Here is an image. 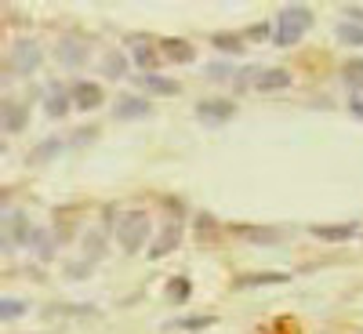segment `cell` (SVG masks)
Here are the masks:
<instances>
[{
    "label": "cell",
    "instance_id": "17",
    "mask_svg": "<svg viewBox=\"0 0 363 334\" xmlns=\"http://www.w3.org/2000/svg\"><path fill=\"white\" fill-rule=\"evenodd\" d=\"M145 84L153 87V91H160V95H178V84H174V80H167V77H157V73H145Z\"/></svg>",
    "mask_w": 363,
    "mask_h": 334
},
{
    "label": "cell",
    "instance_id": "16",
    "mask_svg": "<svg viewBox=\"0 0 363 334\" xmlns=\"http://www.w3.org/2000/svg\"><path fill=\"white\" fill-rule=\"evenodd\" d=\"M338 40H342V44H356V48H359V44H363V26L345 18V22L338 26Z\"/></svg>",
    "mask_w": 363,
    "mask_h": 334
},
{
    "label": "cell",
    "instance_id": "19",
    "mask_svg": "<svg viewBox=\"0 0 363 334\" xmlns=\"http://www.w3.org/2000/svg\"><path fill=\"white\" fill-rule=\"evenodd\" d=\"M51 233H44V229H33V240H29V244H33L37 251H40V258H51V240H48Z\"/></svg>",
    "mask_w": 363,
    "mask_h": 334
},
{
    "label": "cell",
    "instance_id": "6",
    "mask_svg": "<svg viewBox=\"0 0 363 334\" xmlns=\"http://www.w3.org/2000/svg\"><path fill=\"white\" fill-rule=\"evenodd\" d=\"M128 44H131V51H135V62H138L142 69H149V73H153V69L160 66V55H157L153 40H145V37H131Z\"/></svg>",
    "mask_w": 363,
    "mask_h": 334
},
{
    "label": "cell",
    "instance_id": "25",
    "mask_svg": "<svg viewBox=\"0 0 363 334\" xmlns=\"http://www.w3.org/2000/svg\"><path fill=\"white\" fill-rule=\"evenodd\" d=\"M280 280H284L280 272H269V277H244L240 284H244V287H251V284H280Z\"/></svg>",
    "mask_w": 363,
    "mask_h": 334
},
{
    "label": "cell",
    "instance_id": "11",
    "mask_svg": "<svg viewBox=\"0 0 363 334\" xmlns=\"http://www.w3.org/2000/svg\"><path fill=\"white\" fill-rule=\"evenodd\" d=\"M69 102H73V95H66V91L58 87V84L48 87V95H44V109H48V116H66Z\"/></svg>",
    "mask_w": 363,
    "mask_h": 334
},
{
    "label": "cell",
    "instance_id": "26",
    "mask_svg": "<svg viewBox=\"0 0 363 334\" xmlns=\"http://www.w3.org/2000/svg\"><path fill=\"white\" fill-rule=\"evenodd\" d=\"M106 73H109V77H120V73H124V58L109 55V58H106Z\"/></svg>",
    "mask_w": 363,
    "mask_h": 334
},
{
    "label": "cell",
    "instance_id": "20",
    "mask_svg": "<svg viewBox=\"0 0 363 334\" xmlns=\"http://www.w3.org/2000/svg\"><path fill=\"white\" fill-rule=\"evenodd\" d=\"M22 313H26V306H22V301H8V298L0 301V320H18Z\"/></svg>",
    "mask_w": 363,
    "mask_h": 334
},
{
    "label": "cell",
    "instance_id": "3",
    "mask_svg": "<svg viewBox=\"0 0 363 334\" xmlns=\"http://www.w3.org/2000/svg\"><path fill=\"white\" fill-rule=\"evenodd\" d=\"M8 62H11V73H33L40 66V44L37 40H15L11 44V55H8Z\"/></svg>",
    "mask_w": 363,
    "mask_h": 334
},
{
    "label": "cell",
    "instance_id": "1",
    "mask_svg": "<svg viewBox=\"0 0 363 334\" xmlns=\"http://www.w3.org/2000/svg\"><path fill=\"white\" fill-rule=\"evenodd\" d=\"M309 26H313V11L309 8H301V4L284 8L280 18H277V44H284V48L298 44L301 37L309 33Z\"/></svg>",
    "mask_w": 363,
    "mask_h": 334
},
{
    "label": "cell",
    "instance_id": "5",
    "mask_svg": "<svg viewBox=\"0 0 363 334\" xmlns=\"http://www.w3.org/2000/svg\"><path fill=\"white\" fill-rule=\"evenodd\" d=\"M196 113L207 120V124H222V120H229V116L236 113V106H233L229 99H207V102L196 106Z\"/></svg>",
    "mask_w": 363,
    "mask_h": 334
},
{
    "label": "cell",
    "instance_id": "8",
    "mask_svg": "<svg viewBox=\"0 0 363 334\" xmlns=\"http://www.w3.org/2000/svg\"><path fill=\"white\" fill-rule=\"evenodd\" d=\"M149 109H153V106H149L145 99H138V95H124V99H120V102L113 106V113H116L120 120H138V116H149Z\"/></svg>",
    "mask_w": 363,
    "mask_h": 334
},
{
    "label": "cell",
    "instance_id": "2",
    "mask_svg": "<svg viewBox=\"0 0 363 334\" xmlns=\"http://www.w3.org/2000/svg\"><path fill=\"white\" fill-rule=\"evenodd\" d=\"M145 236H149V215H145V211H124L120 222H116L120 247H124L128 255H135V251L145 247Z\"/></svg>",
    "mask_w": 363,
    "mask_h": 334
},
{
    "label": "cell",
    "instance_id": "4",
    "mask_svg": "<svg viewBox=\"0 0 363 334\" xmlns=\"http://www.w3.org/2000/svg\"><path fill=\"white\" fill-rule=\"evenodd\" d=\"M26 240H33V229L26 226V218L22 215H4V251L26 244Z\"/></svg>",
    "mask_w": 363,
    "mask_h": 334
},
{
    "label": "cell",
    "instance_id": "23",
    "mask_svg": "<svg viewBox=\"0 0 363 334\" xmlns=\"http://www.w3.org/2000/svg\"><path fill=\"white\" fill-rule=\"evenodd\" d=\"M58 145H62L58 138H48V142L40 145V153H33V160H48V157H55V153H58Z\"/></svg>",
    "mask_w": 363,
    "mask_h": 334
},
{
    "label": "cell",
    "instance_id": "7",
    "mask_svg": "<svg viewBox=\"0 0 363 334\" xmlns=\"http://www.w3.org/2000/svg\"><path fill=\"white\" fill-rule=\"evenodd\" d=\"M160 51L171 58V62H193V58H196V48L189 40H178V37H164Z\"/></svg>",
    "mask_w": 363,
    "mask_h": 334
},
{
    "label": "cell",
    "instance_id": "14",
    "mask_svg": "<svg viewBox=\"0 0 363 334\" xmlns=\"http://www.w3.org/2000/svg\"><path fill=\"white\" fill-rule=\"evenodd\" d=\"M0 116H4V131H22V128H26V106H18V102H8V99H4V109H0Z\"/></svg>",
    "mask_w": 363,
    "mask_h": 334
},
{
    "label": "cell",
    "instance_id": "9",
    "mask_svg": "<svg viewBox=\"0 0 363 334\" xmlns=\"http://www.w3.org/2000/svg\"><path fill=\"white\" fill-rule=\"evenodd\" d=\"M58 58H62L66 66H84L87 62V40L66 37L62 44H58Z\"/></svg>",
    "mask_w": 363,
    "mask_h": 334
},
{
    "label": "cell",
    "instance_id": "18",
    "mask_svg": "<svg viewBox=\"0 0 363 334\" xmlns=\"http://www.w3.org/2000/svg\"><path fill=\"white\" fill-rule=\"evenodd\" d=\"M207 323H215L211 316H186V320H174V323H167V327H186V330H203Z\"/></svg>",
    "mask_w": 363,
    "mask_h": 334
},
{
    "label": "cell",
    "instance_id": "24",
    "mask_svg": "<svg viewBox=\"0 0 363 334\" xmlns=\"http://www.w3.org/2000/svg\"><path fill=\"white\" fill-rule=\"evenodd\" d=\"M342 77H345L349 84H363V62H349Z\"/></svg>",
    "mask_w": 363,
    "mask_h": 334
},
{
    "label": "cell",
    "instance_id": "13",
    "mask_svg": "<svg viewBox=\"0 0 363 334\" xmlns=\"http://www.w3.org/2000/svg\"><path fill=\"white\" fill-rule=\"evenodd\" d=\"M99 102H102V87H99V84H87V80H84V84L73 87V106H80V109H95Z\"/></svg>",
    "mask_w": 363,
    "mask_h": 334
},
{
    "label": "cell",
    "instance_id": "27",
    "mask_svg": "<svg viewBox=\"0 0 363 334\" xmlns=\"http://www.w3.org/2000/svg\"><path fill=\"white\" fill-rule=\"evenodd\" d=\"M215 44L225 48V51H240V48H244V40H236V37H215Z\"/></svg>",
    "mask_w": 363,
    "mask_h": 334
},
{
    "label": "cell",
    "instance_id": "21",
    "mask_svg": "<svg viewBox=\"0 0 363 334\" xmlns=\"http://www.w3.org/2000/svg\"><path fill=\"white\" fill-rule=\"evenodd\" d=\"M167 298L171 301H186L189 298V280H171L167 284Z\"/></svg>",
    "mask_w": 363,
    "mask_h": 334
},
{
    "label": "cell",
    "instance_id": "12",
    "mask_svg": "<svg viewBox=\"0 0 363 334\" xmlns=\"http://www.w3.org/2000/svg\"><path fill=\"white\" fill-rule=\"evenodd\" d=\"M309 233L320 236V240H330V244H342V240L356 236V226L352 222H342V226H309Z\"/></svg>",
    "mask_w": 363,
    "mask_h": 334
},
{
    "label": "cell",
    "instance_id": "22",
    "mask_svg": "<svg viewBox=\"0 0 363 334\" xmlns=\"http://www.w3.org/2000/svg\"><path fill=\"white\" fill-rule=\"evenodd\" d=\"M87 255H95V258L106 255V240H102V233H91V240H87Z\"/></svg>",
    "mask_w": 363,
    "mask_h": 334
},
{
    "label": "cell",
    "instance_id": "15",
    "mask_svg": "<svg viewBox=\"0 0 363 334\" xmlns=\"http://www.w3.org/2000/svg\"><path fill=\"white\" fill-rule=\"evenodd\" d=\"M178 233H182L178 226H167V229H164V236H160V244L149 247V255H153V258H164L167 251H174V247H178V240H182Z\"/></svg>",
    "mask_w": 363,
    "mask_h": 334
},
{
    "label": "cell",
    "instance_id": "10",
    "mask_svg": "<svg viewBox=\"0 0 363 334\" xmlns=\"http://www.w3.org/2000/svg\"><path fill=\"white\" fill-rule=\"evenodd\" d=\"M284 87H291V73L287 69H258L255 91H284Z\"/></svg>",
    "mask_w": 363,
    "mask_h": 334
}]
</instances>
